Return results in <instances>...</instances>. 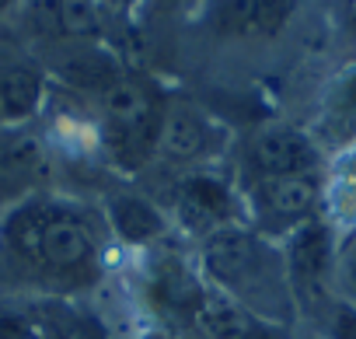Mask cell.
I'll list each match as a JSON object with an SVG mask.
<instances>
[{"label":"cell","instance_id":"cell-11","mask_svg":"<svg viewBox=\"0 0 356 339\" xmlns=\"http://www.w3.org/2000/svg\"><path fill=\"white\" fill-rule=\"evenodd\" d=\"M46 221H49V210H39V207L22 210V214L11 221V242H15V245H18L25 255H39Z\"/></svg>","mask_w":356,"mask_h":339},{"label":"cell","instance_id":"cell-9","mask_svg":"<svg viewBox=\"0 0 356 339\" xmlns=\"http://www.w3.org/2000/svg\"><path fill=\"white\" fill-rule=\"evenodd\" d=\"M42 98V81L32 74V70H8L4 77H0V112H4L8 119H25L35 112Z\"/></svg>","mask_w":356,"mask_h":339},{"label":"cell","instance_id":"cell-1","mask_svg":"<svg viewBox=\"0 0 356 339\" xmlns=\"http://www.w3.org/2000/svg\"><path fill=\"white\" fill-rule=\"evenodd\" d=\"M39 255L56 266V269H74L81 262L91 259V235L88 228L70 217V214H49L46 228H42V245H39Z\"/></svg>","mask_w":356,"mask_h":339},{"label":"cell","instance_id":"cell-13","mask_svg":"<svg viewBox=\"0 0 356 339\" xmlns=\"http://www.w3.org/2000/svg\"><path fill=\"white\" fill-rule=\"evenodd\" d=\"M297 8V0H255V18H252V32L259 36H276L290 15Z\"/></svg>","mask_w":356,"mask_h":339},{"label":"cell","instance_id":"cell-20","mask_svg":"<svg viewBox=\"0 0 356 339\" xmlns=\"http://www.w3.org/2000/svg\"><path fill=\"white\" fill-rule=\"evenodd\" d=\"M346 102L356 109V77H353V81H349V88H346Z\"/></svg>","mask_w":356,"mask_h":339},{"label":"cell","instance_id":"cell-5","mask_svg":"<svg viewBox=\"0 0 356 339\" xmlns=\"http://www.w3.org/2000/svg\"><path fill=\"white\" fill-rule=\"evenodd\" d=\"M182 217L189 228H207L227 214V189L213 179H193L182 186Z\"/></svg>","mask_w":356,"mask_h":339},{"label":"cell","instance_id":"cell-8","mask_svg":"<svg viewBox=\"0 0 356 339\" xmlns=\"http://www.w3.org/2000/svg\"><path fill=\"white\" fill-rule=\"evenodd\" d=\"M293 273L304 287H318L325 266H328V235L318 224H307L297 238H293Z\"/></svg>","mask_w":356,"mask_h":339},{"label":"cell","instance_id":"cell-18","mask_svg":"<svg viewBox=\"0 0 356 339\" xmlns=\"http://www.w3.org/2000/svg\"><path fill=\"white\" fill-rule=\"evenodd\" d=\"M63 339H105V332H102L91 318H81V322H74V325L63 332Z\"/></svg>","mask_w":356,"mask_h":339},{"label":"cell","instance_id":"cell-4","mask_svg":"<svg viewBox=\"0 0 356 339\" xmlns=\"http://www.w3.org/2000/svg\"><path fill=\"white\" fill-rule=\"evenodd\" d=\"M252 255H255V245L248 242V235L234 228L217 231L207 245V266L217 280H238L252 266Z\"/></svg>","mask_w":356,"mask_h":339},{"label":"cell","instance_id":"cell-15","mask_svg":"<svg viewBox=\"0 0 356 339\" xmlns=\"http://www.w3.org/2000/svg\"><path fill=\"white\" fill-rule=\"evenodd\" d=\"M60 11H63V0H35V22L46 32L60 29Z\"/></svg>","mask_w":356,"mask_h":339},{"label":"cell","instance_id":"cell-16","mask_svg":"<svg viewBox=\"0 0 356 339\" xmlns=\"http://www.w3.org/2000/svg\"><path fill=\"white\" fill-rule=\"evenodd\" d=\"M332 332H335V339H356V308H349V304H339V308H335Z\"/></svg>","mask_w":356,"mask_h":339},{"label":"cell","instance_id":"cell-12","mask_svg":"<svg viewBox=\"0 0 356 339\" xmlns=\"http://www.w3.org/2000/svg\"><path fill=\"white\" fill-rule=\"evenodd\" d=\"M60 29L70 36H98L102 22L91 0H63V11H60Z\"/></svg>","mask_w":356,"mask_h":339},{"label":"cell","instance_id":"cell-7","mask_svg":"<svg viewBox=\"0 0 356 339\" xmlns=\"http://www.w3.org/2000/svg\"><path fill=\"white\" fill-rule=\"evenodd\" d=\"M157 143L171 154V157H196L207 147V129L193 112H171L164 116L161 129H157Z\"/></svg>","mask_w":356,"mask_h":339},{"label":"cell","instance_id":"cell-2","mask_svg":"<svg viewBox=\"0 0 356 339\" xmlns=\"http://www.w3.org/2000/svg\"><path fill=\"white\" fill-rule=\"evenodd\" d=\"M314 147L311 140H304L300 133H266L259 143H255V164L269 179H280V175H304L307 168L314 164Z\"/></svg>","mask_w":356,"mask_h":339},{"label":"cell","instance_id":"cell-21","mask_svg":"<svg viewBox=\"0 0 356 339\" xmlns=\"http://www.w3.org/2000/svg\"><path fill=\"white\" fill-rule=\"evenodd\" d=\"M349 172H353V175H349V179H353V182H356V161H353V168H349Z\"/></svg>","mask_w":356,"mask_h":339},{"label":"cell","instance_id":"cell-19","mask_svg":"<svg viewBox=\"0 0 356 339\" xmlns=\"http://www.w3.org/2000/svg\"><path fill=\"white\" fill-rule=\"evenodd\" d=\"M346 276H349V283H353V290H356V245H353L349 255H346Z\"/></svg>","mask_w":356,"mask_h":339},{"label":"cell","instance_id":"cell-14","mask_svg":"<svg viewBox=\"0 0 356 339\" xmlns=\"http://www.w3.org/2000/svg\"><path fill=\"white\" fill-rule=\"evenodd\" d=\"M252 18H255V0H224L220 25L227 32H252Z\"/></svg>","mask_w":356,"mask_h":339},{"label":"cell","instance_id":"cell-22","mask_svg":"<svg viewBox=\"0 0 356 339\" xmlns=\"http://www.w3.org/2000/svg\"><path fill=\"white\" fill-rule=\"evenodd\" d=\"M4 4H8V0H0V8H4Z\"/></svg>","mask_w":356,"mask_h":339},{"label":"cell","instance_id":"cell-6","mask_svg":"<svg viewBox=\"0 0 356 339\" xmlns=\"http://www.w3.org/2000/svg\"><path fill=\"white\" fill-rule=\"evenodd\" d=\"M314 196H318V186L307 175H280V179H266L259 186V200L273 214H283V217L304 214L314 203Z\"/></svg>","mask_w":356,"mask_h":339},{"label":"cell","instance_id":"cell-10","mask_svg":"<svg viewBox=\"0 0 356 339\" xmlns=\"http://www.w3.org/2000/svg\"><path fill=\"white\" fill-rule=\"evenodd\" d=\"M112 221L126 242H150L161 235V214L136 196H119L112 203Z\"/></svg>","mask_w":356,"mask_h":339},{"label":"cell","instance_id":"cell-17","mask_svg":"<svg viewBox=\"0 0 356 339\" xmlns=\"http://www.w3.org/2000/svg\"><path fill=\"white\" fill-rule=\"evenodd\" d=\"M0 339H39L35 329L15 315H0Z\"/></svg>","mask_w":356,"mask_h":339},{"label":"cell","instance_id":"cell-3","mask_svg":"<svg viewBox=\"0 0 356 339\" xmlns=\"http://www.w3.org/2000/svg\"><path fill=\"white\" fill-rule=\"evenodd\" d=\"M193 325L203 339H248L252 336V318L224 297H200L193 308Z\"/></svg>","mask_w":356,"mask_h":339}]
</instances>
